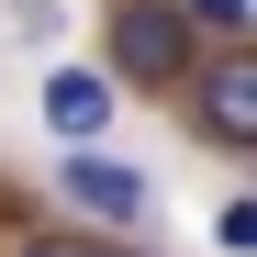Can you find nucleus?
<instances>
[{"label":"nucleus","instance_id":"1","mask_svg":"<svg viewBox=\"0 0 257 257\" xmlns=\"http://www.w3.org/2000/svg\"><path fill=\"white\" fill-rule=\"evenodd\" d=\"M201 56V34L179 0H112V78L123 90H179Z\"/></svg>","mask_w":257,"mask_h":257},{"label":"nucleus","instance_id":"2","mask_svg":"<svg viewBox=\"0 0 257 257\" xmlns=\"http://www.w3.org/2000/svg\"><path fill=\"white\" fill-rule=\"evenodd\" d=\"M179 101H190V135H201L212 157H246V146H257V56H246V45H235V56H190Z\"/></svg>","mask_w":257,"mask_h":257},{"label":"nucleus","instance_id":"3","mask_svg":"<svg viewBox=\"0 0 257 257\" xmlns=\"http://www.w3.org/2000/svg\"><path fill=\"white\" fill-rule=\"evenodd\" d=\"M56 190H67V212H90V224H146V168H135V157H101V146H67V168H56Z\"/></svg>","mask_w":257,"mask_h":257},{"label":"nucleus","instance_id":"4","mask_svg":"<svg viewBox=\"0 0 257 257\" xmlns=\"http://www.w3.org/2000/svg\"><path fill=\"white\" fill-rule=\"evenodd\" d=\"M112 123V78L101 67H45V135L56 146H101Z\"/></svg>","mask_w":257,"mask_h":257},{"label":"nucleus","instance_id":"5","mask_svg":"<svg viewBox=\"0 0 257 257\" xmlns=\"http://www.w3.org/2000/svg\"><path fill=\"white\" fill-rule=\"evenodd\" d=\"M179 12H190V34H224V45H235V34L257 23V0H179Z\"/></svg>","mask_w":257,"mask_h":257},{"label":"nucleus","instance_id":"6","mask_svg":"<svg viewBox=\"0 0 257 257\" xmlns=\"http://www.w3.org/2000/svg\"><path fill=\"white\" fill-rule=\"evenodd\" d=\"M212 246L246 257V246H257V201H224V212H212Z\"/></svg>","mask_w":257,"mask_h":257},{"label":"nucleus","instance_id":"7","mask_svg":"<svg viewBox=\"0 0 257 257\" xmlns=\"http://www.w3.org/2000/svg\"><path fill=\"white\" fill-rule=\"evenodd\" d=\"M23 257H101V235H34Z\"/></svg>","mask_w":257,"mask_h":257},{"label":"nucleus","instance_id":"8","mask_svg":"<svg viewBox=\"0 0 257 257\" xmlns=\"http://www.w3.org/2000/svg\"><path fill=\"white\" fill-rule=\"evenodd\" d=\"M101 257H146V246H101Z\"/></svg>","mask_w":257,"mask_h":257}]
</instances>
